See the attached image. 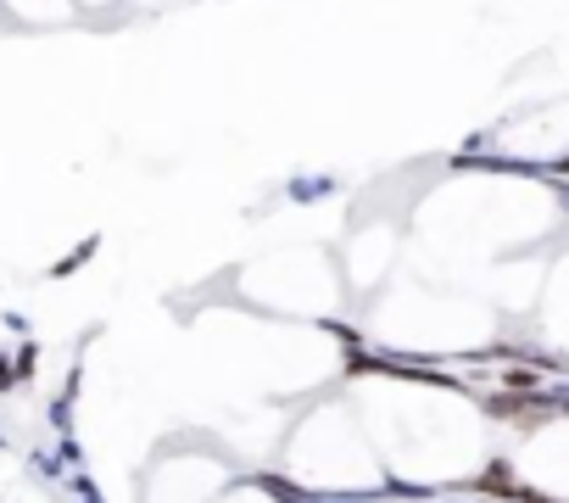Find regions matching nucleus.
Instances as JSON below:
<instances>
[{"mask_svg": "<svg viewBox=\"0 0 569 503\" xmlns=\"http://www.w3.org/2000/svg\"><path fill=\"white\" fill-rule=\"evenodd\" d=\"M229 486V464L207 453H173L151 470L146 503H212Z\"/></svg>", "mask_w": 569, "mask_h": 503, "instance_id": "f257e3e1", "label": "nucleus"}, {"mask_svg": "<svg viewBox=\"0 0 569 503\" xmlns=\"http://www.w3.org/2000/svg\"><path fill=\"white\" fill-rule=\"evenodd\" d=\"M212 503H279V497H273L262 481H246V486H223Z\"/></svg>", "mask_w": 569, "mask_h": 503, "instance_id": "f03ea898", "label": "nucleus"}]
</instances>
